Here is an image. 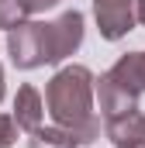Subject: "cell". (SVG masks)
Masks as SVG:
<instances>
[{"mask_svg":"<svg viewBox=\"0 0 145 148\" xmlns=\"http://www.w3.org/2000/svg\"><path fill=\"white\" fill-rule=\"evenodd\" d=\"M135 21L145 24V0H135Z\"/></svg>","mask_w":145,"mask_h":148,"instance_id":"cell-12","label":"cell"},{"mask_svg":"<svg viewBox=\"0 0 145 148\" xmlns=\"http://www.w3.org/2000/svg\"><path fill=\"white\" fill-rule=\"evenodd\" d=\"M128 148H145V141H138V145H128Z\"/></svg>","mask_w":145,"mask_h":148,"instance_id":"cell-14","label":"cell"},{"mask_svg":"<svg viewBox=\"0 0 145 148\" xmlns=\"http://www.w3.org/2000/svg\"><path fill=\"white\" fill-rule=\"evenodd\" d=\"M93 17L100 38L107 41H121L138 21H135V0H93Z\"/></svg>","mask_w":145,"mask_h":148,"instance_id":"cell-5","label":"cell"},{"mask_svg":"<svg viewBox=\"0 0 145 148\" xmlns=\"http://www.w3.org/2000/svg\"><path fill=\"white\" fill-rule=\"evenodd\" d=\"M28 148H76V138L59 124L55 127H35L28 138Z\"/></svg>","mask_w":145,"mask_h":148,"instance_id":"cell-8","label":"cell"},{"mask_svg":"<svg viewBox=\"0 0 145 148\" xmlns=\"http://www.w3.org/2000/svg\"><path fill=\"white\" fill-rule=\"evenodd\" d=\"M45 31V52H48V66H59L62 59H69L72 52L83 45V14L66 10L55 21H41Z\"/></svg>","mask_w":145,"mask_h":148,"instance_id":"cell-3","label":"cell"},{"mask_svg":"<svg viewBox=\"0 0 145 148\" xmlns=\"http://www.w3.org/2000/svg\"><path fill=\"white\" fill-rule=\"evenodd\" d=\"M31 14L24 7V0H0V31H10L17 24H24Z\"/></svg>","mask_w":145,"mask_h":148,"instance_id":"cell-9","label":"cell"},{"mask_svg":"<svg viewBox=\"0 0 145 148\" xmlns=\"http://www.w3.org/2000/svg\"><path fill=\"white\" fill-rule=\"evenodd\" d=\"M7 55H10L14 69H38V66H48L41 21H24V24L10 28V31H7Z\"/></svg>","mask_w":145,"mask_h":148,"instance_id":"cell-4","label":"cell"},{"mask_svg":"<svg viewBox=\"0 0 145 148\" xmlns=\"http://www.w3.org/2000/svg\"><path fill=\"white\" fill-rule=\"evenodd\" d=\"M14 124L21 127V131H35L41 127V121H45V100H41V93H38L31 83H24V86H17V93H14Z\"/></svg>","mask_w":145,"mask_h":148,"instance_id":"cell-6","label":"cell"},{"mask_svg":"<svg viewBox=\"0 0 145 148\" xmlns=\"http://www.w3.org/2000/svg\"><path fill=\"white\" fill-rule=\"evenodd\" d=\"M93 93L100 97V117L104 121L128 114V110H138V100L145 93L142 73H138V52L121 55L100 79L93 76Z\"/></svg>","mask_w":145,"mask_h":148,"instance_id":"cell-2","label":"cell"},{"mask_svg":"<svg viewBox=\"0 0 145 148\" xmlns=\"http://www.w3.org/2000/svg\"><path fill=\"white\" fill-rule=\"evenodd\" d=\"M45 107L59 127H66L76 145L100 138V121L93 114V73L86 66H62L45 86Z\"/></svg>","mask_w":145,"mask_h":148,"instance_id":"cell-1","label":"cell"},{"mask_svg":"<svg viewBox=\"0 0 145 148\" xmlns=\"http://www.w3.org/2000/svg\"><path fill=\"white\" fill-rule=\"evenodd\" d=\"M59 0H24V7H28V14H41V10H52Z\"/></svg>","mask_w":145,"mask_h":148,"instance_id":"cell-11","label":"cell"},{"mask_svg":"<svg viewBox=\"0 0 145 148\" xmlns=\"http://www.w3.org/2000/svg\"><path fill=\"white\" fill-rule=\"evenodd\" d=\"M104 134L117 148L138 145V141H145V114L142 110H128V114H117V117H107L104 121Z\"/></svg>","mask_w":145,"mask_h":148,"instance_id":"cell-7","label":"cell"},{"mask_svg":"<svg viewBox=\"0 0 145 148\" xmlns=\"http://www.w3.org/2000/svg\"><path fill=\"white\" fill-rule=\"evenodd\" d=\"M17 141V124L10 114H0V148H10Z\"/></svg>","mask_w":145,"mask_h":148,"instance_id":"cell-10","label":"cell"},{"mask_svg":"<svg viewBox=\"0 0 145 148\" xmlns=\"http://www.w3.org/2000/svg\"><path fill=\"white\" fill-rule=\"evenodd\" d=\"M0 103H3V66H0Z\"/></svg>","mask_w":145,"mask_h":148,"instance_id":"cell-13","label":"cell"}]
</instances>
